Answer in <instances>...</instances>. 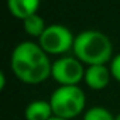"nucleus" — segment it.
<instances>
[{
    "mask_svg": "<svg viewBox=\"0 0 120 120\" xmlns=\"http://www.w3.org/2000/svg\"><path fill=\"white\" fill-rule=\"evenodd\" d=\"M51 67L49 55L34 41L19 42L10 56L13 75L27 85H38L51 78Z\"/></svg>",
    "mask_w": 120,
    "mask_h": 120,
    "instance_id": "f257e3e1",
    "label": "nucleus"
},
{
    "mask_svg": "<svg viewBox=\"0 0 120 120\" xmlns=\"http://www.w3.org/2000/svg\"><path fill=\"white\" fill-rule=\"evenodd\" d=\"M72 52L86 67L109 64L114 56L110 38L99 30H83L76 34Z\"/></svg>",
    "mask_w": 120,
    "mask_h": 120,
    "instance_id": "f03ea898",
    "label": "nucleus"
},
{
    "mask_svg": "<svg viewBox=\"0 0 120 120\" xmlns=\"http://www.w3.org/2000/svg\"><path fill=\"white\" fill-rule=\"evenodd\" d=\"M54 116L72 120L86 109V95L79 85L58 86L49 96Z\"/></svg>",
    "mask_w": 120,
    "mask_h": 120,
    "instance_id": "7ed1b4c3",
    "label": "nucleus"
},
{
    "mask_svg": "<svg viewBox=\"0 0 120 120\" xmlns=\"http://www.w3.org/2000/svg\"><path fill=\"white\" fill-rule=\"evenodd\" d=\"M75 35L64 24H49L47 26L42 35L38 38V44L48 55L62 56L68 51H72Z\"/></svg>",
    "mask_w": 120,
    "mask_h": 120,
    "instance_id": "20e7f679",
    "label": "nucleus"
},
{
    "mask_svg": "<svg viewBox=\"0 0 120 120\" xmlns=\"http://www.w3.org/2000/svg\"><path fill=\"white\" fill-rule=\"evenodd\" d=\"M85 64H82L75 55L58 56L51 67V78L59 85H79L83 82Z\"/></svg>",
    "mask_w": 120,
    "mask_h": 120,
    "instance_id": "39448f33",
    "label": "nucleus"
},
{
    "mask_svg": "<svg viewBox=\"0 0 120 120\" xmlns=\"http://www.w3.org/2000/svg\"><path fill=\"white\" fill-rule=\"evenodd\" d=\"M112 81V72L109 65L98 64V65H88L85 69L83 82L92 90H103L109 86Z\"/></svg>",
    "mask_w": 120,
    "mask_h": 120,
    "instance_id": "423d86ee",
    "label": "nucleus"
},
{
    "mask_svg": "<svg viewBox=\"0 0 120 120\" xmlns=\"http://www.w3.org/2000/svg\"><path fill=\"white\" fill-rule=\"evenodd\" d=\"M41 0H7V9L10 14L19 20H24L38 13Z\"/></svg>",
    "mask_w": 120,
    "mask_h": 120,
    "instance_id": "0eeeda50",
    "label": "nucleus"
},
{
    "mask_svg": "<svg viewBox=\"0 0 120 120\" xmlns=\"http://www.w3.org/2000/svg\"><path fill=\"white\" fill-rule=\"evenodd\" d=\"M24 117L26 120H49L54 117L49 100L37 99L30 102L24 109Z\"/></svg>",
    "mask_w": 120,
    "mask_h": 120,
    "instance_id": "6e6552de",
    "label": "nucleus"
},
{
    "mask_svg": "<svg viewBox=\"0 0 120 120\" xmlns=\"http://www.w3.org/2000/svg\"><path fill=\"white\" fill-rule=\"evenodd\" d=\"M23 27H24V31L27 35H30L33 38H40L42 35V33L45 31L47 24H45L44 19L38 13H35L23 20Z\"/></svg>",
    "mask_w": 120,
    "mask_h": 120,
    "instance_id": "1a4fd4ad",
    "label": "nucleus"
},
{
    "mask_svg": "<svg viewBox=\"0 0 120 120\" xmlns=\"http://www.w3.org/2000/svg\"><path fill=\"white\" fill-rule=\"evenodd\" d=\"M116 116L112 114V112L103 106H92L85 110L82 120H114Z\"/></svg>",
    "mask_w": 120,
    "mask_h": 120,
    "instance_id": "9d476101",
    "label": "nucleus"
},
{
    "mask_svg": "<svg viewBox=\"0 0 120 120\" xmlns=\"http://www.w3.org/2000/svg\"><path fill=\"white\" fill-rule=\"evenodd\" d=\"M109 68L112 72V78L120 83V54H116L109 62Z\"/></svg>",
    "mask_w": 120,
    "mask_h": 120,
    "instance_id": "9b49d317",
    "label": "nucleus"
},
{
    "mask_svg": "<svg viewBox=\"0 0 120 120\" xmlns=\"http://www.w3.org/2000/svg\"><path fill=\"white\" fill-rule=\"evenodd\" d=\"M6 88V74L4 72H2L0 74V89H4Z\"/></svg>",
    "mask_w": 120,
    "mask_h": 120,
    "instance_id": "f8f14e48",
    "label": "nucleus"
},
{
    "mask_svg": "<svg viewBox=\"0 0 120 120\" xmlns=\"http://www.w3.org/2000/svg\"><path fill=\"white\" fill-rule=\"evenodd\" d=\"M49 120H68V119H62V117H56V116H54V117H51Z\"/></svg>",
    "mask_w": 120,
    "mask_h": 120,
    "instance_id": "ddd939ff",
    "label": "nucleus"
},
{
    "mask_svg": "<svg viewBox=\"0 0 120 120\" xmlns=\"http://www.w3.org/2000/svg\"><path fill=\"white\" fill-rule=\"evenodd\" d=\"M114 120H120V113H117V114H116V117H114Z\"/></svg>",
    "mask_w": 120,
    "mask_h": 120,
    "instance_id": "4468645a",
    "label": "nucleus"
}]
</instances>
